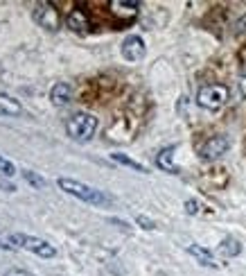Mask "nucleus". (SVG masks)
<instances>
[{"instance_id": "7", "label": "nucleus", "mask_w": 246, "mask_h": 276, "mask_svg": "<svg viewBox=\"0 0 246 276\" xmlns=\"http://www.w3.org/2000/svg\"><path fill=\"white\" fill-rule=\"evenodd\" d=\"M144 52H147V48H144V41L138 34H131L122 41V57L127 61H140Z\"/></svg>"}, {"instance_id": "12", "label": "nucleus", "mask_w": 246, "mask_h": 276, "mask_svg": "<svg viewBox=\"0 0 246 276\" xmlns=\"http://www.w3.org/2000/svg\"><path fill=\"white\" fill-rule=\"evenodd\" d=\"M217 251H219L224 258H235V256L242 254V242H239L237 238H233V235H228V238H224L219 242Z\"/></svg>"}, {"instance_id": "4", "label": "nucleus", "mask_w": 246, "mask_h": 276, "mask_svg": "<svg viewBox=\"0 0 246 276\" xmlns=\"http://www.w3.org/2000/svg\"><path fill=\"white\" fill-rule=\"evenodd\" d=\"M9 242L23 247V249L32 251V254H36V256H41V258H55L57 256L55 245H50L47 240H41V238H32V235H27V233H12L9 235Z\"/></svg>"}, {"instance_id": "1", "label": "nucleus", "mask_w": 246, "mask_h": 276, "mask_svg": "<svg viewBox=\"0 0 246 276\" xmlns=\"http://www.w3.org/2000/svg\"><path fill=\"white\" fill-rule=\"evenodd\" d=\"M59 188L64 192H68V195L77 197V200L90 204V206H100V208H102V206H111V204H113V197H109L106 192L97 190V188L88 186V183H84V181H77V179L61 177L59 179Z\"/></svg>"}, {"instance_id": "15", "label": "nucleus", "mask_w": 246, "mask_h": 276, "mask_svg": "<svg viewBox=\"0 0 246 276\" xmlns=\"http://www.w3.org/2000/svg\"><path fill=\"white\" fill-rule=\"evenodd\" d=\"M111 159H113V161H118V163H122V166H127V168H131V170H136V172H142V174L149 172L147 168L142 166V163H138V161H133V159H129L127 154L115 152V154H111Z\"/></svg>"}, {"instance_id": "8", "label": "nucleus", "mask_w": 246, "mask_h": 276, "mask_svg": "<svg viewBox=\"0 0 246 276\" xmlns=\"http://www.w3.org/2000/svg\"><path fill=\"white\" fill-rule=\"evenodd\" d=\"M50 100L55 106H66L70 104L72 100V86L68 84V82H57L55 86H52L50 91Z\"/></svg>"}, {"instance_id": "10", "label": "nucleus", "mask_w": 246, "mask_h": 276, "mask_svg": "<svg viewBox=\"0 0 246 276\" xmlns=\"http://www.w3.org/2000/svg\"><path fill=\"white\" fill-rule=\"evenodd\" d=\"M109 7L115 16L124 18V21H129L138 14V3H127V0H113V3H109Z\"/></svg>"}, {"instance_id": "18", "label": "nucleus", "mask_w": 246, "mask_h": 276, "mask_svg": "<svg viewBox=\"0 0 246 276\" xmlns=\"http://www.w3.org/2000/svg\"><path fill=\"white\" fill-rule=\"evenodd\" d=\"M136 222L140 224V229H144V231H154V229H156L154 220H149V217H144V215H138V217H136Z\"/></svg>"}, {"instance_id": "9", "label": "nucleus", "mask_w": 246, "mask_h": 276, "mask_svg": "<svg viewBox=\"0 0 246 276\" xmlns=\"http://www.w3.org/2000/svg\"><path fill=\"white\" fill-rule=\"evenodd\" d=\"M66 25H68L70 32H75V34H86L90 23H88V18H86V14L81 12V9H72L68 14V18H66Z\"/></svg>"}, {"instance_id": "6", "label": "nucleus", "mask_w": 246, "mask_h": 276, "mask_svg": "<svg viewBox=\"0 0 246 276\" xmlns=\"http://www.w3.org/2000/svg\"><path fill=\"white\" fill-rule=\"evenodd\" d=\"M230 147V138L224 136V134H217V136L208 138L204 145H201L199 149V156L204 159V161H215V159H219L221 154H226Z\"/></svg>"}, {"instance_id": "11", "label": "nucleus", "mask_w": 246, "mask_h": 276, "mask_svg": "<svg viewBox=\"0 0 246 276\" xmlns=\"http://www.w3.org/2000/svg\"><path fill=\"white\" fill-rule=\"evenodd\" d=\"M174 149H176L174 145H172V147H165V149H161V154L156 156V166L170 174H178V166L174 163Z\"/></svg>"}, {"instance_id": "5", "label": "nucleus", "mask_w": 246, "mask_h": 276, "mask_svg": "<svg viewBox=\"0 0 246 276\" xmlns=\"http://www.w3.org/2000/svg\"><path fill=\"white\" fill-rule=\"evenodd\" d=\"M34 21L41 27H45L47 32H57L61 27V16L59 9H55V5L50 3H38L34 7Z\"/></svg>"}, {"instance_id": "17", "label": "nucleus", "mask_w": 246, "mask_h": 276, "mask_svg": "<svg viewBox=\"0 0 246 276\" xmlns=\"http://www.w3.org/2000/svg\"><path fill=\"white\" fill-rule=\"evenodd\" d=\"M0 174H5V177H14V174H16V168H14V163L7 161L3 154H0Z\"/></svg>"}, {"instance_id": "19", "label": "nucleus", "mask_w": 246, "mask_h": 276, "mask_svg": "<svg viewBox=\"0 0 246 276\" xmlns=\"http://www.w3.org/2000/svg\"><path fill=\"white\" fill-rule=\"evenodd\" d=\"M185 213H187V215H196V213H199V202H196V200H187L185 202Z\"/></svg>"}, {"instance_id": "22", "label": "nucleus", "mask_w": 246, "mask_h": 276, "mask_svg": "<svg viewBox=\"0 0 246 276\" xmlns=\"http://www.w3.org/2000/svg\"><path fill=\"white\" fill-rule=\"evenodd\" d=\"M0 249H7L9 251V249H12V245H5V242H0Z\"/></svg>"}, {"instance_id": "21", "label": "nucleus", "mask_w": 246, "mask_h": 276, "mask_svg": "<svg viewBox=\"0 0 246 276\" xmlns=\"http://www.w3.org/2000/svg\"><path fill=\"white\" fill-rule=\"evenodd\" d=\"M111 222H113V224H118V226H120V229H129V224H124V222H122V220H111Z\"/></svg>"}, {"instance_id": "16", "label": "nucleus", "mask_w": 246, "mask_h": 276, "mask_svg": "<svg viewBox=\"0 0 246 276\" xmlns=\"http://www.w3.org/2000/svg\"><path fill=\"white\" fill-rule=\"evenodd\" d=\"M23 179H25L30 186H34V188H45V179L38 177V174H34L32 170H25V172H23Z\"/></svg>"}, {"instance_id": "14", "label": "nucleus", "mask_w": 246, "mask_h": 276, "mask_svg": "<svg viewBox=\"0 0 246 276\" xmlns=\"http://www.w3.org/2000/svg\"><path fill=\"white\" fill-rule=\"evenodd\" d=\"M187 254L194 256V258L199 260V263L204 265V267H219V263L215 260V256H212L208 249L199 247V245H190V247H187Z\"/></svg>"}, {"instance_id": "3", "label": "nucleus", "mask_w": 246, "mask_h": 276, "mask_svg": "<svg viewBox=\"0 0 246 276\" xmlns=\"http://www.w3.org/2000/svg\"><path fill=\"white\" fill-rule=\"evenodd\" d=\"M228 89L224 84H208V86H201L199 93H196V104L201 109H208V111H219L221 106L228 102Z\"/></svg>"}, {"instance_id": "13", "label": "nucleus", "mask_w": 246, "mask_h": 276, "mask_svg": "<svg viewBox=\"0 0 246 276\" xmlns=\"http://www.w3.org/2000/svg\"><path fill=\"white\" fill-rule=\"evenodd\" d=\"M23 106L18 100H14L12 95L7 93H0V115H9V118H16V115H21Z\"/></svg>"}, {"instance_id": "20", "label": "nucleus", "mask_w": 246, "mask_h": 276, "mask_svg": "<svg viewBox=\"0 0 246 276\" xmlns=\"http://www.w3.org/2000/svg\"><path fill=\"white\" fill-rule=\"evenodd\" d=\"M5 276H36V274L27 272V269H9V272H5Z\"/></svg>"}, {"instance_id": "2", "label": "nucleus", "mask_w": 246, "mask_h": 276, "mask_svg": "<svg viewBox=\"0 0 246 276\" xmlns=\"http://www.w3.org/2000/svg\"><path fill=\"white\" fill-rule=\"evenodd\" d=\"M66 132H68V136L72 140H77V143H88V140L95 136V132H97V118L90 113H84V111L72 113L70 118L66 120Z\"/></svg>"}]
</instances>
